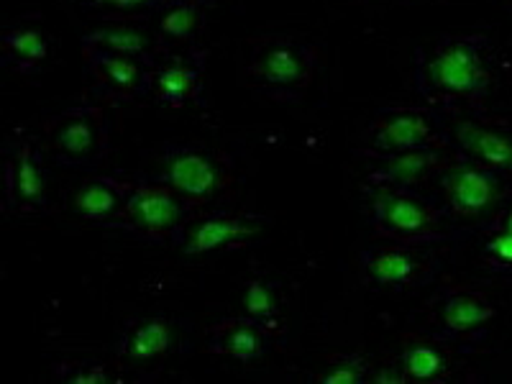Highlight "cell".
Returning a JSON list of instances; mask_svg holds the SVG:
<instances>
[{
  "mask_svg": "<svg viewBox=\"0 0 512 384\" xmlns=\"http://www.w3.org/2000/svg\"><path fill=\"white\" fill-rule=\"evenodd\" d=\"M59 377L70 384H103L111 382V367L108 364H93V361H75V364H59Z\"/></svg>",
  "mask_w": 512,
  "mask_h": 384,
  "instance_id": "28",
  "label": "cell"
},
{
  "mask_svg": "<svg viewBox=\"0 0 512 384\" xmlns=\"http://www.w3.org/2000/svg\"><path fill=\"white\" fill-rule=\"evenodd\" d=\"M131 190H134V177L93 175L77 187L75 198H72V210L82 221L111 226L126 208Z\"/></svg>",
  "mask_w": 512,
  "mask_h": 384,
  "instance_id": "19",
  "label": "cell"
},
{
  "mask_svg": "<svg viewBox=\"0 0 512 384\" xmlns=\"http://www.w3.org/2000/svg\"><path fill=\"white\" fill-rule=\"evenodd\" d=\"M195 3H200V6H210L213 0H195Z\"/></svg>",
  "mask_w": 512,
  "mask_h": 384,
  "instance_id": "31",
  "label": "cell"
},
{
  "mask_svg": "<svg viewBox=\"0 0 512 384\" xmlns=\"http://www.w3.org/2000/svg\"><path fill=\"white\" fill-rule=\"evenodd\" d=\"M82 11L95 13L103 21H146L159 16L177 0H75Z\"/></svg>",
  "mask_w": 512,
  "mask_h": 384,
  "instance_id": "25",
  "label": "cell"
},
{
  "mask_svg": "<svg viewBox=\"0 0 512 384\" xmlns=\"http://www.w3.org/2000/svg\"><path fill=\"white\" fill-rule=\"evenodd\" d=\"M359 272L377 290L408 292L428 287L441 272V259L431 246H410L379 239L359 251Z\"/></svg>",
  "mask_w": 512,
  "mask_h": 384,
  "instance_id": "9",
  "label": "cell"
},
{
  "mask_svg": "<svg viewBox=\"0 0 512 384\" xmlns=\"http://www.w3.org/2000/svg\"><path fill=\"white\" fill-rule=\"evenodd\" d=\"M274 341L277 338L251 315H228L213 323L205 333V354L251 364V361L264 359Z\"/></svg>",
  "mask_w": 512,
  "mask_h": 384,
  "instance_id": "17",
  "label": "cell"
},
{
  "mask_svg": "<svg viewBox=\"0 0 512 384\" xmlns=\"http://www.w3.org/2000/svg\"><path fill=\"white\" fill-rule=\"evenodd\" d=\"M372 361L359 351H338L328 356L326 369L318 374L320 384H364L372 382Z\"/></svg>",
  "mask_w": 512,
  "mask_h": 384,
  "instance_id": "26",
  "label": "cell"
},
{
  "mask_svg": "<svg viewBox=\"0 0 512 384\" xmlns=\"http://www.w3.org/2000/svg\"><path fill=\"white\" fill-rule=\"evenodd\" d=\"M454 346L431 331H405L400 336V372L405 382H446L454 372Z\"/></svg>",
  "mask_w": 512,
  "mask_h": 384,
  "instance_id": "18",
  "label": "cell"
},
{
  "mask_svg": "<svg viewBox=\"0 0 512 384\" xmlns=\"http://www.w3.org/2000/svg\"><path fill=\"white\" fill-rule=\"evenodd\" d=\"M497 308L487 292L477 287L451 285L443 287L431 305V328L428 331L443 338L454 349H472L484 341Z\"/></svg>",
  "mask_w": 512,
  "mask_h": 384,
  "instance_id": "10",
  "label": "cell"
},
{
  "mask_svg": "<svg viewBox=\"0 0 512 384\" xmlns=\"http://www.w3.org/2000/svg\"><path fill=\"white\" fill-rule=\"evenodd\" d=\"M502 6H505L507 13H512V0H502Z\"/></svg>",
  "mask_w": 512,
  "mask_h": 384,
  "instance_id": "30",
  "label": "cell"
},
{
  "mask_svg": "<svg viewBox=\"0 0 512 384\" xmlns=\"http://www.w3.org/2000/svg\"><path fill=\"white\" fill-rule=\"evenodd\" d=\"M205 52L198 44L190 47H164L149 62L146 95L164 108L182 111L187 105H205Z\"/></svg>",
  "mask_w": 512,
  "mask_h": 384,
  "instance_id": "11",
  "label": "cell"
},
{
  "mask_svg": "<svg viewBox=\"0 0 512 384\" xmlns=\"http://www.w3.org/2000/svg\"><path fill=\"white\" fill-rule=\"evenodd\" d=\"M320 67L318 49L305 39L287 34H267L249 39V54L241 77L259 98L280 105L303 103L313 90Z\"/></svg>",
  "mask_w": 512,
  "mask_h": 384,
  "instance_id": "2",
  "label": "cell"
},
{
  "mask_svg": "<svg viewBox=\"0 0 512 384\" xmlns=\"http://www.w3.org/2000/svg\"><path fill=\"white\" fill-rule=\"evenodd\" d=\"M369 213L377 239L410 246H436L454 239V226L443 213L441 203L425 198L418 190L369 185Z\"/></svg>",
  "mask_w": 512,
  "mask_h": 384,
  "instance_id": "5",
  "label": "cell"
},
{
  "mask_svg": "<svg viewBox=\"0 0 512 384\" xmlns=\"http://www.w3.org/2000/svg\"><path fill=\"white\" fill-rule=\"evenodd\" d=\"M484 259L489 269L512 272V233L502 228H489V239L484 241Z\"/></svg>",
  "mask_w": 512,
  "mask_h": 384,
  "instance_id": "27",
  "label": "cell"
},
{
  "mask_svg": "<svg viewBox=\"0 0 512 384\" xmlns=\"http://www.w3.org/2000/svg\"><path fill=\"white\" fill-rule=\"evenodd\" d=\"M113 121L103 103H72L41 118L39 141L47 162L62 169L95 172L111 157Z\"/></svg>",
  "mask_w": 512,
  "mask_h": 384,
  "instance_id": "4",
  "label": "cell"
},
{
  "mask_svg": "<svg viewBox=\"0 0 512 384\" xmlns=\"http://www.w3.org/2000/svg\"><path fill=\"white\" fill-rule=\"evenodd\" d=\"M495 85L492 36L438 34L420 41L413 52V88L423 105L446 116L482 108Z\"/></svg>",
  "mask_w": 512,
  "mask_h": 384,
  "instance_id": "1",
  "label": "cell"
},
{
  "mask_svg": "<svg viewBox=\"0 0 512 384\" xmlns=\"http://www.w3.org/2000/svg\"><path fill=\"white\" fill-rule=\"evenodd\" d=\"M489 228H502V231L512 233V203L497 210L495 216H492V223H489Z\"/></svg>",
  "mask_w": 512,
  "mask_h": 384,
  "instance_id": "29",
  "label": "cell"
},
{
  "mask_svg": "<svg viewBox=\"0 0 512 384\" xmlns=\"http://www.w3.org/2000/svg\"><path fill=\"white\" fill-rule=\"evenodd\" d=\"M436 187L441 195L438 203L451 223H469L505 208L512 195V177L459 159L438 177Z\"/></svg>",
  "mask_w": 512,
  "mask_h": 384,
  "instance_id": "8",
  "label": "cell"
},
{
  "mask_svg": "<svg viewBox=\"0 0 512 384\" xmlns=\"http://www.w3.org/2000/svg\"><path fill=\"white\" fill-rule=\"evenodd\" d=\"M267 218L246 210H208L182 231L175 246L185 254H213V251H233L254 244L267 228Z\"/></svg>",
  "mask_w": 512,
  "mask_h": 384,
  "instance_id": "14",
  "label": "cell"
},
{
  "mask_svg": "<svg viewBox=\"0 0 512 384\" xmlns=\"http://www.w3.org/2000/svg\"><path fill=\"white\" fill-rule=\"evenodd\" d=\"M244 305H246V315L256 320V323H262L274 338H282L287 331V315L285 308H282L280 292L272 282L262 280V277H251L246 282L244 290Z\"/></svg>",
  "mask_w": 512,
  "mask_h": 384,
  "instance_id": "24",
  "label": "cell"
},
{
  "mask_svg": "<svg viewBox=\"0 0 512 384\" xmlns=\"http://www.w3.org/2000/svg\"><path fill=\"white\" fill-rule=\"evenodd\" d=\"M146 162V172L136 177L162 182L203 210L236 190L233 164L205 144L164 141L146 154Z\"/></svg>",
  "mask_w": 512,
  "mask_h": 384,
  "instance_id": "3",
  "label": "cell"
},
{
  "mask_svg": "<svg viewBox=\"0 0 512 384\" xmlns=\"http://www.w3.org/2000/svg\"><path fill=\"white\" fill-rule=\"evenodd\" d=\"M90 95L103 105H128L146 95L149 64L128 54L82 44Z\"/></svg>",
  "mask_w": 512,
  "mask_h": 384,
  "instance_id": "13",
  "label": "cell"
},
{
  "mask_svg": "<svg viewBox=\"0 0 512 384\" xmlns=\"http://www.w3.org/2000/svg\"><path fill=\"white\" fill-rule=\"evenodd\" d=\"M448 136L454 152L464 162L512 177V128L505 123L482 121L461 113L454 116V121H448Z\"/></svg>",
  "mask_w": 512,
  "mask_h": 384,
  "instance_id": "15",
  "label": "cell"
},
{
  "mask_svg": "<svg viewBox=\"0 0 512 384\" xmlns=\"http://www.w3.org/2000/svg\"><path fill=\"white\" fill-rule=\"evenodd\" d=\"M175 349V326L172 320L149 315L128 323L118 341V356L126 361H154Z\"/></svg>",
  "mask_w": 512,
  "mask_h": 384,
  "instance_id": "22",
  "label": "cell"
},
{
  "mask_svg": "<svg viewBox=\"0 0 512 384\" xmlns=\"http://www.w3.org/2000/svg\"><path fill=\"white\" fill-rule=\"evenodd\" d=\"M82 44L128 54L146 64L164 49V41L157 31L146 26V21H105L103 26L82 36Z\"/></svg>",
  "mask_w": 512,
  "mask_h": 384,
  "instance_id": "21",
  "label": "cell"
},
{
  "mask_svg": "<svg viewBox=\"0 0 512 384\" xmlns=\"http://www.w3.org/2000/svg\"><path fill=\"white\" fill-rule=\"evenodd\" d=\"M205 210L192 205L162 182L134 177V190L121 216L108 228L128 233L146 244H177L187 223L203 216Z\"/></svg>",
  "mask_w": 512,
  "mask_h": 384,
  "instance_id": "7",
  "label": "cell"
},
{
  "mask_svg": "<svg viewBox=\"0 0 512 384\" xmlns=\"http://www.w3.org/2000/svg\"><path fill=\"white\" fill-rule=\"evenodd\" d=\"M205 6L195 0H177L157 16V34L164 47H190L198 44V34L205 21Z\"/></svg>",
  "mask_w": 512,
  "mask_h": 384,
  "instance_id": "23",
  "label": "cell"
},
{
  "mask_svg": "<svg viewBox=\"0 0 512 384\" xmlns=\"http://www.w3.org/2000/svg\"><path fill=\"white\" fill-rule=\"evenodd\" d=\"M47 157L39 141L26 134L8 139L3 164V203L8 213L18 216H44L49 213Z\"/></svg>",
  "mask_w": 512,
  "mask_h": 384,
  "instance_id": "12",
  "label": "cell"
},
{
  "mask_svg": "<svg viewBox=\"0 0 512 384\" xmlns=\"http://www.w3.org/2000/svg\"><path fill=\"white\" fill-rule=\"evenodd\" d=\"M52 52V39L34 21H16L0 31V64L16 75H39Z\"/></svg>",
  "mask_w": 512,
  "mask_h": 384,
  "instance_id": "20",
  "label": "cell"
},
{
  "mask_svg": "<svg viewBox=\"0 0 512 384\" xmlns=\"http://www.w3.org/2000/svg\"><path fill=\"white\" fill-rule=\"evenodd\" d=\"M459 159L454 149H418V152H402L392 157H372L367 159V182L423 192L425 187L436 185L438 177Z\"/></svg>",
  "mask_w": 512,
  "mask_h": 384,
  "instance_id": "16",
  "label": "cell"
},
{
  "mask_svg": "<svg viewBox=\"0 0 512 384\" xmlns=\"http://www.w3.org/2000/svg\"><path fill=\"white\" fill-rule=\"evenodd\" d=\"M418 149H454L446 113L431 105H390L379 108L367 123L356 154L372 159Z\"/></svg>",
  "mask_w": 512,
  "mask_h": 384,
  "instance_id": "6",
  "label": "cell"
}]
</instances>
